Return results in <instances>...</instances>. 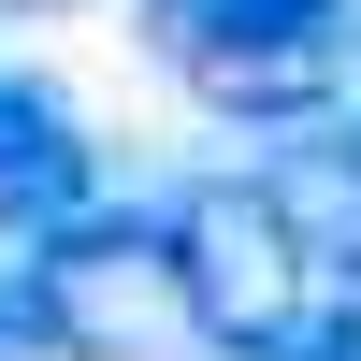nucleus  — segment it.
<instances>
[{"label": "nucleus", "mask_w": 361, "mask_h": 361, "mask_svg": "<svg viewBox=\"0 0 361 361\" xmlns=\"http://www.w3.org/2000/svg\"><path fill=\"white\" fill-rule=\"evenodd\" d=\"M159 246H173V289H188V347H217V361H275L318 304H333V289L304 275V246H289L275 188H260L246 159L188 173V188L159 202Z\"/></svg>", "instance_id": "f257e3e1"}, {"label": "nucleus", "mask_w": 361, "mask_h": 361, "mask_svg": "<svg viewBox=\"0 0 361 361\" xmlns=\"http://www.w3.org/2000/svg\"><path fill=\"white\" fill-rule=\"evenodd\" d=\"M15 318H29V361H188L173 246L130 202H87L73 231H44L15 260Z\"/></svg>", "instance_id": "f03ea898"}, {"label": "nucleus", "mask_w": 361, "mask_h": 361, "mask_svg": "<svg viewBox=\"0 0 361 361\" xmlns=\"http://www.w3.org/2000/svg\"><path fill=\"white\" fill-rule=\"evenodd\" d=\"M130 29H145V58L159 73H188L202 102H231V116H318L347 87V29H361V0H130Z\"/></svg>", "instance_id": "7ed1b4c3"}, {"label": "nucleus", "mask_w": 361, "mask_h": 361, "mask_svg": "<svg viewBox=\"0 0 361 361\" xmlns=\"http://www.w3.org/2000/svg\"><path fill=\"white\" fill-rule=\"evenodd\" d=\"M102 202V130H87L73 87L0 73V246H44Z\"/></svg>", "instance_id": "20e7f679"}, {"label": "nucleus", "mask_w": 361, "mask_h": 361, "mask_svg": "<svg viewBox=\"0 0 361 361\" xmlns=\"http://www.w3.org/2000/svg\"><path fill=\"white\" fill-rule=\"evenodd\" d=\"M246 173L275 188V217H289V246H304V275H318V289H361V116H347V102L289 116L275 159H246Z\"/></svg>", "instance_id": "39448f33"}, {"label": "nucleus", "mask_w": 361, "mask_h": 361, "mask_svg": "<svg viewBox=\"0 0 361 361\" xmlns=\"http://www.w3.org/2000/svg\"><path fill=\"white\" fill-rule=\"evenodd\" d=\"M0 361H29V318H15V275H0Z\"/></svg>", "instance_id": "423d86ee"}, {"label": "nucleus", "mask_w": 361, "mask_h": 361, "mask_svg": "<svg viewBox=\"0 0 361 361\" xmlns=\"http://www.w3.org/2000/svg\"><path fill=\"white\" fill-rule=\"evenodd\" d=\"M333 102H347V116H361V29H347V87H333Z\"/></svg>", "instance_id": "0eeeda50"}, {"label": "nucleus", "mask_w": 361, "mask_h": 361, "mask_svg": "<svg viewBox=\"0 0 361 361\" xmlns=\"http://www.w3.org/2000/svg\"><path fill=\"white\" fill-rule=\"evenodd\" d=\"M29 15H73V0H29Z\"/></svg>", "instance_id": "6e6552de"}]
</instances>
